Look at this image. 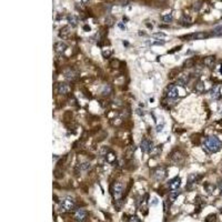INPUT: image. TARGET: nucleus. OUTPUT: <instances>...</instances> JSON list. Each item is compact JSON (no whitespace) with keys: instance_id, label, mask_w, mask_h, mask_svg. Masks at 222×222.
Here are the masks:
<instances>
[{"instance_id":"f257e3e1","label":"nucleus","mask_w":222,"mask_h":222,"mask_svg":"<svg viewBox=\"0 0 222 222\" xmlns=\"http://www.w3.org/2000/svg\"><path fill=\"white\" fill-rule=\"evenodd\" d=\"M222 148V142L217 137L211 135L204 139L203 141V149L209 153L219 152Z\"/></svg>"},{"instance_id":"f03ea898","label":"nucleus","mask_w":222,"mask_h":222,"mask_svg":"<svg viewBox=\"0 0 222 222\" xmlns=\"http://www.w3.org/2000/svg\"><path fill=\"white\" fill-rule=\"evenodd\" d=\"M60 207L63 211H72L75 210L76 202L71 197H63L60 201Z\"/></svg>"},{"instance_id":"7ed1b4c3","label":"nucleus","mask_w":222,"mask_h":222,"mask_svg":"<svg viewBox=\"0 0 222 222\" xmlns=\"http://www.w3.org/2000/svg\"><path fill=\"white\" fill-rule=\"evenodd\" d=\"M124 187L121 182H114V184L112 187V196L114 201H120L123 194Z\"/></svg>"},{"instance_id":"20e7f679","label":"nucleus","mask_w":222,"mask_h":222,"mask_svg":"<svg viewBox=\"0 0 222 222\" xmlns=\"http://www.w3.org/2000/svg\"><path fill=\"white\" fill-rule=\"evenodd\" d=\"M152 177L156 181H163L167 177V169L164 167H157L152 170Z\"/></svg>"},{"instance_id":"39448f33","label":"nucleus","mask_w":222,"mask_h":222,"mask_svg":"<svg viewBox=\"0 0 222 222\" xmlns=\"http://www.w3.org/2000/svg\"><path fill=\"white\" fill-rule=\"evenodd\" d=\"M184 158H186V156H184V153L182 152L181 150H175V151H173L171 153L170 160L175 164H180L184 161Z\"/></svg>"},{"instance_id":"423d86ee","label":"nucleus","mask_w":222,"mask_h":222,"mask_svg":"<svg viewBox=\"0 0 222 222\" xmlns=\"http://www.w3.org/2000/svg\"><path fill=\"white\" fill-rule=\"evenodd\" d=\"M140 148H141V150L143 151V152L151 153L153 150H154L156 147L153 146V142L150 141L149 139H143V140L141 141V143H140Z\"/></svg>"},{"instance_id":"0eeeda50","label":"nucleus","mask_w":222,"mask_h":222,"mask_svg":"<svg viewBox=\"0 0 222 222\" xmlns=\"http://www.w3.org/2000/svg\"><path fill=\"white\" fill-rule=\"evenodd\" d=\"M200 175H198L197 173H192V175H190L188 177V182H187V186H186V189L187 190H192L196 184L198 183V181L200 180Z\"/></svg>"},{"instance_id":"6e6552de","label":"nucleus","mask_w":222,"mask_h":222,"mask_svg":"<svg viewBox=\"0 0 222 222\" xmlns=\"http://www.w3.org/2000/svg\"><path fill=\"white\" fill-rule=\"evenodd\" d=\"M166 95H167L168 98H171V99L178 98V95H179L178 87H177V86H175V84H170V86L167 88Z\"/></svg>"},{"instance_id":"1a4fd4ad","label":"nucleus","mask_w":222,"mask_h":222,"mask_svg":"<svg viewBox=\"0 0 222 222\" xmlns=\"http://www.w3.org/2000/svg\"><path fill=\"white\" fill-rule=\"evenodd\" d=\"M75 219L78 222H84L87 218V211L84 209H76L75 210Z\"/></svg>"},{"instance_id":"9d476101","label":"nucleus","mask_w":222,"mask_h":222,"mask_svg":"<svg viewBox=\"0 0 222 222\" xmlns=\"http://www.w3.org/2000/svg\"><path fill=\"white\" fill-rule=\"evenodd\" d=\"M63 76H65V78H66L67 80L73 81V80H76L77 79L78 73H77L73 69H71V68H68V69L63 70Z\"/></svg>"},{"instance_id":"9b49d317","label":"nucleus","mask_w":222,"mask_h":222,"mask_svg":"<svg viewBox=\"0 0 222 222\" xmlns=\"http://www.w3.org/2000/svg\"><path fill=\"white\" fill-rule=\"evenodd\" d=\"M56 90L60 95H67L70 91V86L68 84H66V82H60V84H57Z\"/></svg>"},{"instance_id":"f8f14e48","label":"nucleus","mask_w":222,"mask_h":222,"mask_svg":"<svg viewBox=\"0 0 222 222\" xmlns=\"http://www.w3.org/2000/svg\"><path fill=\"white\" fill-rule=\"evenodd\" d=\"M181 184V179L179 178V177H175L171 180V181L168 183V186H169V189L171 190V191H175V190L179 189V187Z\"/></svg>"},{"instance_id":"ddd939ff","label":"nucleus","mask_w":222,"mask_h":222,"mask_svg":"<svg viewBox=\"0 0 222 222\" xmlns=\"http://www.w3.org/2000/svg\"><path fill=\"white\" fill-rule=\"evenodd\" d=\"M210 37V35L207 32H197V33H192V35H189L187 36V39H190V40H197V39H204V38H208Z\"/></svg>"},{"instance_id":"4468645a","label":"nucleus","mask_w":222,"mask_h":222,"mask_svg":"<svg viewBox=\"0 0 222 222\" xmlns=\"http://www.w3.org/2000/svg\"><path fill=\"white\" fill-rule=\"evenodd\" d=\"M67 44H65L63 41H58V42H56L55 44V50L57 53H62V52H65L67 50Z\"/></svg>"},{"instance_id":"2eb2a0df","label":"nucleus","mask_w":222,"mask_h":222,"mask_svg":"<svg viewBox=\"0 0 222 222\" xmlns=\"http://www.w3.org/2000/svg\"><path fill=\"white\" fill-rule=\"evenodd\" d=\"M105 159H106V161L108 162V163L112 164V163H116L117 162V156L112 152V151H111V150L107 153L106 156H105Z\"/></svg>"},{"instance_id":"dca6fc26","label":"nucleus","mask_w":222,"mask_h":222,"mask_svg":"<svg viewBox=\"0 0 222 222\" xmlns=\"http://www.w3.org/2000/svg\"><path fill=\"white\" fill-rule=\"evenodd\" d=\"M214 62H215V57H213V56L205 57V58H204V60H203L204 66L208 67V68H212V67L214 66Z\"/></svg>"},{"instance_id":"f3484780","label":"nucleus","mask_w":222,"mask_h":222,"mask_svg":"<svg viewBox=\"0 0 222 222\" xmlns=\"http://www.w3.org/2000/svg\"><path fill=\"white\" fill-rule=\"evenodd\" d=\"M189 81V77L188 75H181L179 77V79L177 80V86H181V87H184Z\"/></svg>"},{"instance_id":"a211bd4d","label":"nucleus","mask_w":222,"mask_h":222,"mask_svg":"<svg viewBox=\"0 0 222 222\" xmlns=\"http://www.w3.org/2000/svg\"><path fill=\"white\" fill-rule=\"evenodd\" d=\"M209 96H210L212 99H214V100L219 99L220 98V88L213 87L211 90H210V92H209Z\"/></svg>"},{"instance_id":"6ab92c4d","label":"nucleus","mask_w":222,"mask_h":222,"mask_svg":"<svg viewBox=\"0 0 222 222\" xmlns=\"http://www.w3.org/2000/svg\"><path fill=\"white\" fill-rule=\"evenodd\" d=\"M91 169V163L90 162H82L78 166V170L80 172H87Z\"/></svg>"},{"instance_id":"aec40b11","label":"nucleus","mask_w":222,"mask_h":222,"mask_svg":"<svg viewBox=\"0 0 222 222\" xmlns=\"http://www.w3.org/2000/svg\"><path fill=\"white\" fill-rule=\"evenodd\" d=\"M67 19H68V22H69V25L71 26V27H77V26H78L79 19H78V17H76L75 15H69Z\"/></svg>"},{"instance_id":"412c9836","label":"nucleus","mask_w":222,"mask_h":222,"mask_svg":"<svg viewBox=\"0 0 222 222\" xmlns=\"http://www.w3.org/2000/svg\"><path fill=\"white\" fill-rule=\"evenodd\" d=\"M70 35V28L69 27H63L61 30H60V32H59V37L62 38V39H66L67 37Z\"/></svg>"},{"instance_id":"4be33fe9","label":"nucleus","mask_w":222,"mask_h":222,"mask_svg":"<svg viewBox=\"0 0 222 222\" xmlns=\"http://www.w3.org/2000/svg\"><path fill=\"white\" fill-rule=\"evenodd\" d=\"M194 91H196L197 93H202V92H204V82L203 81H198L197 84H196V87H194Z\"/></svg>"},{"instance_id":"5701e85b","label":"nucleus","mask_w":222,"mask_h":222,"mask_svg":"<svg viewBox=\"0 0 222 222\" xmlns=\"http://www.w3.org/2000/svg\"><path fill=\"white\" fill-rule=\"evenodd\" d=\"M181 194V191H179V190H175V191H171V193L169 194V199H170V201L171 202H175V199L179 197Z\"/></svg>"},{"instance_id":"b1692460","label":"nucleus","mask_w":222,"mask_h":222,"mask_svg":"<svg viewBox=\"0 0 222 222\" xmlns=\"http://www.w3.org/2000/svg\"><path fill=\"white\" fill-rule=\"evenodd\" d=\"M204 189H205V191H207L209 194H212V193L214 192L215 186L214 184H212V183H207V184L204 186Z\"/></svg>"},{"instance_id":"393cba45","label":"nucleus","mask_w":222,"mask_h":222,"mask_svg":"<svg viewBox=\"0 0 222 222\" xmlns=\"http://www.w3.org/2000/svg\"><path fill=\"white\" fill-rule=\"evenodd\" d=\"M135 151V146L127 148V150H126V158H131V157L133 156Z\"/></svg>"},{"instance_id":"a878e982","label":"nucleus","mask_w":222,"mask_h":222,"mask_svg":"<svg viewBox=\"0 0 222 222\" xmlns=\"http://www.w3.org/2000/svg\"><path fill=\"white\" fill-rule=\"evenodd\" d=\"M109 151H110V149L108 148V147H102L101 149H100V151H99V154H100L101 157H105L107 153L109 152Z\"/></svg>"},{"instance_id":"bb28decb","label":"nucleus","mask_w":222,"mask_h":222,"mask_svg":"<svg viewBox=\"0 0 222 222\" xmlns=\"http://www.w3.org/2000/svg\"><path fill=\"white\" fill-rule=\"evenodd\" d=\"M172 19H173V17H172V14H168V15H166V16H163V17H162V20H163L164 22H167V23L171 22Z\"/></svg>"},{"instance_id":"cd10ccee","label":"nucleus","mask_w":222,"mask_h":222,"mask_svg":"<svg viewBox=\"0 0 222 222\" xmlns=\"http://www.w3.org/2000/svg\"><path fill=\"white\" fill-rule=\"evenodd\" d=\"M183 66H184V68H191L193 66V60L192 59H187L183 63Z\"/></svg>"},{"instance_id":"c85d7f7f","label":"nucleus","mask_w":222,"mask_h":222,"mask_svg":"<svg viewBox=\"0 0 222 222\" xmlns=\"http://www.w3.org/2000/svg\"><path fill=\"white\" fill-rule=\"evenodd\" d=\"M222 33V26H218L213 29V32L212 35H221Z\"/></svg>"},{"instance_id":"c756f323","label":"nucleus","mask_w":222,"mask_h":222,"mask_svg":"<svg viewBox=\"0 0 222 222\" xmlns=\"http://www.w3.org/2000/svg\"><path fill=\"white\" fill-rule=\"evenodd\" d=\"M215 220H217V215H215V214L208 215V218L205 219V221H207V222H215Z\"/></svg>"},{"instance_id":"7c9ffc66","label":"nucleus","mask_w":222,"mask_h":222,"mask_svg":"<svg viewBox=\"0 0 222 222\" xmlns=\"http://www.w3.org/2000/svg\"><path fill=\"white\" fill-rule=\"evenodd\" d=\"M153 37H156V38H164L166 37V35L162 32H158V33H153L152 35Z\"/></svg>"},{"instance_id":"2f4dec72","label":"nucleus","mask_w":222,"mask_h":222,"mask_svg":"<svg viewBox=\"0 0 222 222\" xmlns=\"http://www.w3.org/2000/svg\"><path fill=\"white\" fill-rule=\"evenodd\" d=\"M218 188H219V190H220V191H221V193H222V179H220V180L218 181Z\"/></svg>"},{"instance_id":"473e14b6","label":"nucleus","mask_w":222,"mask_h":222,"mask_svg":"<svg viewBox=\"0 0 222 222\" xmlns=\"http://www.w3.org/2000/svg\"><path fill=\"white\" fill-rule=\"evenodd\" d=\"M130 222H140V220H139L137 217H131V219H130Z\"/></svg>"},{"instance_id":"72a5a7b5","label":"nucleus","mask_w":222,"mask_h":222,"mask_svg":"<svg viewBox=\"0 0 222 222\" xmlns=\"http://www.w3.org/2000/svg\"><path fill=\"white\" fill-rule=\"evenodd\" d=\"M162 128H163V124H161V126H158V127H157V132L162 131Z\"/></svg>"},{"instance_id":"f704fd0d","label":"nucleus","mask_w":222,"mask_h":222,"mask_svg":"<svg viewBox=\"0 0 222 222\" xmlns=\"http://www.w3.org/2000/svg\"><path fill=\"white\" fill-rule=\"evenodd\" d=\"M118 27H119L120 29H122V30H126V26H123L122 23H118Z\"/></svg>"},{"instance_id":"c9c22d12","label":"nucleus","mask_w":222,"mask_h":222,"mask_svg":"<svg viewBox=\"0 0 222 222\" xmlns=\"http://www.w3.org/2000/svg\"><path fill=\"white\" fill-rule=\"evenodd\" d=\"M81 1H82V2H86V1H87V0H81Z\"/></svg>"}]
</instances>
